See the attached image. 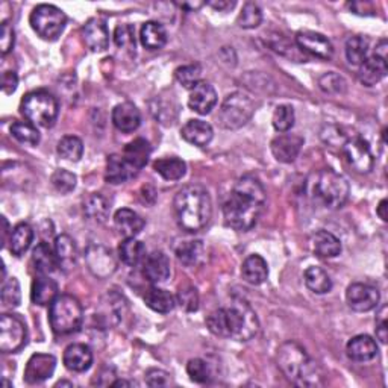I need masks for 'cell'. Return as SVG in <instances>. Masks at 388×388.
Segmentation results:
<instances>
[{"label":"cell","instance_id":"obj_1","mask_svg":"<svg viewBox=\"0 0 388 388\" xmlns=\"http://www.w3.org/2000/svg\"><path fill=\"white\" fill-rule=\"evenodd\" d=\"M265 200L267 194L258 178L250 175L240 178L223 205L226 225L238 233H246L257 225Z\"/></svg>","mask_w":388,"mask_h":388},{"label":"cell","instance_id":"obj_2","mask_svg":"<svg viewBox=\"0 0 388 388\" xmlns=\"http://www.w3.org/2000/svg\"><path fill=\"white\" fill-rule=\"evenodd\" d=\"M208 330L225 338H234L237 342H249L260 331L257 314L247 302L237 299L228 308L213 311L206 317Z\"/></svg>","mask_w":388,"mask_h":388},{"label":"cell","instance_id":"obj_3","mask_svg":"<svg viewBox=\"0 0 388 388\" xmlns=\"http://www.w3.org/2000/svg\"><path fill=\"white\" fill-rule=\"evenodd\" d=\"M176 222L187 233H199L210 223L213 202L202 185H187L178 191L173 200Z\"/></svg>","mask_w":388,"mask_h":388},{"label":"cell","instance_id":"obj_4","mask_svg":"<svg viewBox=\"0 0 388 388\" xmlns=\"http://www.w3.org/2000/svg\"><path fill=\"white\" fill-rule=\"evenodd\" d=\"M277 367L287 378L299 387H319L322 376L315 362L300 344L287 342L277 349Z\"/></svg>","mask_w":388,"mask_h":388},{"label":"cell","instance_id":"obj_5","mask_svg":"<svg viewBox=\"0 0 388 388\" xmlns=\"http://www.w3.org/2000/svg\"><path fill=\"white\" fill-rule=\"evenodd\" d=\"M305 190L312 202L320 203L327 210L342 208L349 198L346 178L331 168H323L312 173L305 182Z\"/></svg>","mask_w":388,"mask_h":388},{"label":"cell","instance_id":"obj_6","mask_svg":"<svg viewBox=\"0 0 388 388\" xmlns=\"http://www.w3.org/2000/svg\"><path fill=\"white\" fill-rule=\"evenodd\" d=\"M48 322L52 331L58 335H68L78 332L83 322V310L81 302L70 295H61L48 310Z\"/></svg>","mask_w":388,"mask_h":388},{"label":"cell","instance_id":"obj_7","mask_svg":"<svg viewBox=\"0 0 388 388\" xmlns=\"http://www.w3.org/2000/svg\"><path fill=\"white\" fill-rule=\"evenodd\" d=\"M20 111L29 123L51 128L58 117V102L51 93L43 90L32 91L23 97Z\"/></svg>","mask_w":388,"mask_h":388},{"label":"cell","instance_id":"obj_8","mask_svg":"<svg viewBox=\"0 0 388 388\" xmlns=\"http://www.w3.org/2000/svg\"><path fill=\"white\" fill-rule=\"evenodd\" d=\"M255 113V103L241 91L229 94L220 106L217 120L225 129H240L245 126Z\"/></svg>","mask_w":388,"mask_h":388},{"label":"cell","instance_id":"obj_9","mask_svg":"<svg viewBox=\"0 0 388 388\" xmlns=\"http://www.w3.org/2000/svg\"><path fill=\"white\" fill-rule=\"evenodd\" d=\"M29 23L36 35L41 36L46 41H55L63 34L67 17L63 9L53 5H39L29 17Z\"/></svg>","mask_w":388,"mask_h":388},{"label":"cell","instance_id":"obj_10","mask_svg":"<svg viewBox=\"0 0 388 388\" xmlns=\"http://www.w3.org/2000/svg\"><path fill=\"white\" fill-rule=\"evenodd\" d=\"M28 340V330L17 315L4 314L0 317V350L4 354L20 350Z\"/></svg>","mask_w":388,"mask_h":388},{"label":"cell","instance_id":"obj_11","mask_svg":"<svg viewBox=\"0 0 388 388\" xmlns=\"http://www.w3.org/2000/svg\"><path fill=\"white\" fill-rule=\"evenodd\" d=\"M128 311L126 299L116 293V291H108L105 293L96 308V320L103 327H114L121 320Z\"/></svg>","mask_w":388,"mask_h":388},{"label":"cell","instance_id":"obj_12","mask_svg":"<svg viewBox=\"0 0 388 388\" xmlns=\"http://www.w3.org/2000/svg\"><path fill=\"white\" fill-rule=\"evenodd\" d=\"M343 155L346 158L347 164L355 170L357 173L367 175L373 170L374 158L370 150V146L367 141H364L359 137L346 140L343 146Z\"/></svg>","mask_w":388,"mask_h":388},{"label":"cell","instance_id":"obj_13","mask_svg":"<svg viewBox=\"0 0 388 388\" xmlns=\"http://www.w3.org/2000/svg\"><path fill=\"white\" fill-rule=\"evenodd\" d=\"M347 305L358 312H367L378 307L379 291L369 284H352L346 291Z\"/></svg>","mask_w":388,"mask_h":388},{"label":"cell","instance_id":"obj_14","mask_svg":"<svg viewBox=\"0 0 388 388\" xmlns=\"http://www.w3.org/2000/svg\"><path fill=\"white\" fill-rule=\"evenodd\" d=\"M296 44L302 52L310 53L314 58L331 59L334 55L332 43L325 35L312 31H303L296 35Z\"/></svg>","mask_w":388,"mask_h":388},{"label":"cell","instance_id":"obj_15","mask_svg":"<svg viewBox=\"0 0 388 388\" xmlns=\"http://www.w3.org/2000/svg\"><path fill=\"white\" fill-rule=\"evenodd\" d=\"M85 261L88 264L90 272L101 279L111 276L116 272V260L111 250L101 245H93L87 249Z\"/></svg>","mask_w":388,"mask_h":388},{"label":"cell","instance_id":"obj_16","mask_svg":"<svg viewBox=\"0 0 388 388\" xmlns=\"http://www.w3.org/2000/svg\"><path fill=\"white\" fill-rule=\"evenodd\" d=\"M56 367V358L48 354H34L24 369V382L41 384L51 378Z\"/></svg>","mask_w":388,"mask_h":388},{"label":"cell","instance_id":"obj_17","mask_svg":"<svg viewBox=\"0 0 388 388\" xmlns=\"http://www.w3.org/2000/svg\"><path fill=\"white\" fill-rule=\"evenodd\" d=\"M303 138L296 133H282L272 141V153L279 163H293L302 150Z\"/></svg>","mask_w":388,"mask_h":388},{"label":"cell","instance_id":"obj_18","mask_svg":"<svg viewBox=\"0 0 388 388\" xmlns=\"http://www.w3.org/2000/svg\"><path fill=\"white\" fill-rule=\"evenodd\" d=\"M83 43L91 52H103L109 46V31L101 19H90L82 29Z\"/></svg>","mask_w":388,"mask_h":388},{"label":"cell","instance_id":"obj_19","mask_svg":"<svg viewBox=\"0 0 388 388\" xmlns=\"http://www.w3.org/2000/svg\"><path fill=\"white\" fill-rule=\"evenodd\" d=\"M143 275L149 282H165L170 276V260L167 255L161 250L148 255V258H144L143 262Z\"/></svg>","mask_w":388,"mask_h":388},{"label":"cell","instance_id":"obj_20","mask_svg":"<svg viewBox=\"0 0 388 388\" xmlns=\"http://www.w3.org/2000/svg\"><path fill=\"white\" fill-rule=\"evenodd\" d=\"M215 103H217V93L211 83L202 81L193 90H190L188 106L198 114H202V116L210 114L211 109H214Z\"/></svg>","mask_w":388,"mask_h":388},{"label":"cell","instance_id":"obj_21","mask_svg":"<svg viewBox=\"0 0 388 388\" xmlns=\"http://www.w3.org/2000/svg\"><path fill=\"white\" fill-rule=\"evenodd\" d=\"M140 170L133 167L131 163L125 160L123 155H111L108 156L106 161V172H105V179L109 182V184H123V182L136 178L138 175Z\"/></svg>","mask_w":388,"mask_h":388},{"label":"cell","instance_id":"obj_22","mask_svg":"<svg viewBox=\"0 0 388 388\" xmlns=\"http://www.w3.org/2000/svg\"><path fill=\"white\" fill-rule=\"evenodd\" d=\"M63 361H64V366L70 372H76V373L87 372L93 364V352L87 344H81V343L70 344L64 350Z\"/></svg>","mask_w":388,"mask_h":388},{"label":"cell","instance_id":"obj_23","mask_svg":"<svg viewBox=\"0 0 388 388\" xmlns=\"http://www.w3.org/2000/svg\"><path fill=\"white\" fill-rule=\"evenodd\" d=\"M111 117H113L114 126L118 131L126 132V133L137 131L141 123V114L138 111V108L131 102L118 103L117 106H114Z\"/></svg>","mask_w":388,"mask_h":388},{"label":"cell","instance_id":"obj_24","mask_svg":"<svg viewBox=\"0 0 388 388\" xmlns=\"http://www.w3.org/2000/svg\"><path fill=\"white\" fill-rule=\"evenodd\" d=\"M346 352L352 361L367 362L378 355V344H376V342L370 335L362 334L349 340Z\"/></svg>","mask_w":388,"mask_h":388},{"label":"cell","instance_id":"obj_25","mask_svg":"<svg viewBox=\"0 0 388 388\" xmlns=\"http://www.w3.org/2000/svg\"><path fill=\"white\" fill-rule=\"evenodd\" d=\"M180 136L187 143L202 148V146L211 143L214 131L211 125L203 120H190L180 129Z\"/></svg>","mask_w":388,"mask_h":388},{"label":"cell","instance_id":"obj_26","mask_svg":"<svg viewBox=\"0 0 388 388\" xmlns=\"http://www.w3.org/2000/svg\"><path fill=\"white\" fill-rule=\"evenodd\" d=\"M241 276L250 285H261L269 277V265L260 255H250L241 265Z\"/></svg>","mask_w":388,"mask_h":388},{"label":"cell","instance_id":"obj_27","mask_svg":"<svg viewBox=\"0 0 388 388\" xmlns=\"http://www.w3.org/2000/svg\"><path fill=\"white\" fill-rule=\"evenodd\" d=\"M114 225L121 235L132 238L141 233L144 228V220L136 211L129 208H121L114 214Z\"/></svg>","mask_w":388,"mask_h":388},{"label":"cell","instance_id":"obj_28","mask_svg":"<svg viewBox=\"0 0 388 388\" xmlns=\"http://www.w3.org/2000/svg\"><path fill=\"white\" fill-rule=\"evenodd\" d=\"M359 67V81L366 87H373L387 75V59L374 53L364 61Z\"/></svg>","mask_w":388,"mask_h":388},{"label":"cell","instance_id":"obj_29","mask_svg":"<svg viewBox=\"0 0 388 388\" xmlns=\"http://www.w3.org/2000/svg\"><path fill=\"white\" fill-rule=\"evenodd\" d=\"M58 297V284L53 279L47 276L36 277L32 282L31 299L35 305H51V303Z\"/></svg>","mask_w":388,"mask_h":388},{"label":"cell","instance_id":"obj_30","mask_svg":"<svg viewBox=\"0 0 388 388\" xmlns=\"http://www.w3.org/2000/svg\"><path fill=\"white\" fill-rule=\"evenodd\" d=\"M141 44L149 51H160L167 43V31L161 23L148 21L140 31Z\"/></svg>","mask_w":388,"mask_h":388},{"label":"cell","instance_id":"obj_31","mask_svg":"<svg viewBox=\"0 0 388 388\" xmlns=\"http://www.w3.org/2000/svg\"><path fill=\"white\" fill-rule=\"evenodd\" d=\"M34 241V229L28 223H19L11 229L8 242H9V250L16 257H21V255L26 252Z\"/></svg>","mask_w":388,"mask_h":388},{"label":"cell","instance_id":"obj_32","mask_svg":"<svg viewBox=\"0 0 388 388\" xmlns=\"http://www.w3.org/2000/svg\"><path fill=\"white\" fill-rule=\"evenodd\" d=\"M312 249L320 258H335L342 252V242L327 230H319L312 238Z\"/></svg>","mask_w":388,"mask_h":388},{"label":"cell","instance_id":"obj_33","mask_svg":"<svg viewBox=\"0 0 388 388\" xmlns=\"http://www.w3.org/2000/svg\"><path fill=\"white\" fill-rule=\"evenodd\" d=\"M55 253L56 260L61 269L70 270L78 260V249L75 245V240L68 235H59L55 240Z\"/></svg>","mask_w":388,"mask_h":388},{"label":"cell","instance_id":"obj_34","mask_svg":"<svg viewBox=\"0 0 388 388\" xmlns=\"http://www.w3.org/2000/svg\"><path fill=\"white\" fill-rule=\"evenodd\" d=\"M178 260L187 267H196L205 260V246L200 240L182 241L176 246Z\"/></svg>","mask_w":388,"mask_h":388},{"label":"cell","instance_id":"obj_35","mask_svg":"<svg viewBox=\"0 0 388 388\" xmlns=\"http://www.w3.org/2000/svg\"><path fill=\"white\" fill-rule=\"evenodd\" d=\"M32 262L35 265L36 272H40L43 275H48L56 270V267H59L58 260H56V253L51 249V246L47 242H40L32 252Z\"/></svg>","mask_w":388,"mask_h":388},{"label":"cell","instance_id":"obj_36","mask_svg":"<svg viewBox=\"0 0 388 388\" xmlns=\"http://www.w3.org/2000/svg\"><path fill=\"white\" fill-rule=\"evenodd\" d=\"M144 303L155 312L167 314L175 308L176 300L172 295L168 293V291H165L163 288H150V290L146 291Z\"/></svg>","mask_w":388,"mask_h":388},{"label":"cell","instance_id":"obj_37","mask_svg":"<svg viewBox=\"0 0 388 388\" xmlns=\"http://www.w3.org/2000/svg\"><path fill=\"white\" fill-rule=\"evenodd\" d=\"M150 152H152L150 144L143 138H137L131 141L129 144H126L123 156L128 163H131L136 168L141 170L146 164H148Z\"/></svg>","mask_w":388,"mask_h":388},{"label":"cell","instance_id":"obj_38","mask_svg":"<svg viewBox=\"0 0 388 388\" xmlns=\"http://www.w3.org/2000/svg\"><path fill=\"white\" fill-rule=\"evenodd\" d=\"M155 172L158 175H161L167 180H178L185 176L187 172V165L185 163L179 160L176 156H167L161 158L153 164Z\"/></svg>","mask_w":388,"mask_h":388},{"label":"cell","instance_id":"obj_39","mask_svg":"<svg viewBox=\"0 0 388 388\" xmlns=\"http://www.w3.org/2000/svg\"><path fill=\"white\" fill-rule=\"evenodd\" d=\"M305 285L315 295H326L332 288V281L322 267H310L305 272Z\"/></svg>","mask_w":388,"mask_h":388},{"label":"cell","instance_id":"obj_40","mask_svg":"<svg viewBox=\"0 0 388 388\" xmlns=\"http://www.w3.org/2000/svg\"><path fill=\"white\" fill-rule=\"evenodd\" d=\"M144 245L138 241L136 237L126 238L121 245L118 246V257L126 265H137L144 258Z\"/></svg>","mask_w":388,"mask_h":388},{"label":"cell","instance_id":"obj_41","mask_svg":"<svg viewBox=\"0 0 388 388\" xmlns=\"http://www.w3.org/2000/svg\"><path fill=\"white\" fill-rule=\"evenodd\" d=\"M369 41L361 35H354L346 41V58L349 64L361 66L367 59Z\"/></svg>","mask_w":388,"mask_h":388},{"label":"cell","instance_id":"obj_42","mask_svg":"<svg viewBox=\"0 0 388 388\" xmlns=\"http://www.w3.org/2000/svg\"><path fill=\"white\" fill-rule=\"evenodd\" d=\"M83 211L96 222H105L109 214V203L99 193H94L83 202Z\"/></svg>","mask_w":388,"mask_h":388},{"label":"cell","instance_id":"obj_43","mask_svg":"<svg viewBox=\"0 0 388 388\" xmlns=\"http://www.w3.org/2000/svg\"><path fill=\"white\" fill-rule=\"evenodd\" d=\"M58 153L66 161L78 163L83 155V143L75 136H67L58 143Z\"/></svg>","mask_w":388,"mask_h":388},{"label":"cell","instance_id":"obj_44","mask_svg":"<svg viewBox=\"0 0 388 388\" xmlns=\"http://www.w3.org/2000/svg\"><path fill=\"white\" fill-rule=\"evenodd\" d=\"M11 136L23 144L35 146L40 143V132L36 129V126L29 123V121H16V123L11 126Z\"/></svg>","mask_w":388,"mask_h":388},{"label":"cell","instance_id":"obj_45","mask_svg":"<svg viewBox=\"0 0 388 388\" xmlns=\"http://www.w3.org/2000/svg\"><path fill=\"white\" fill-rule=\"evenodd\" d=\"M176 81L187 90H193L199 82H202V67L199 64L182 66L175 71Z\"/></svg>","mask_w":388,"mask_h":388},{"label":"cell","instance_id":"obj_46","mask_svg":"<svg viewBox=\"0 0 388 388\" xmlns=\"http://www.w3.org/2000/svg\"><path fill=\"white\" fill-rule=\"evenodd\" d=\"M237 21L238 26L242 29H255L258 28L262 21V12L257 4L247 2L242 6Z\"/></svg>","mask_w":388,"mask_h":388},{"label":"cell","instance_id":"obj_47","mask_svg":"<svg viewBox=\"0 0 388 388\" xmlns=\"http://www.w3.org/2000/svg\"><path fill=\"white\" fill-rule=\"evenodd\" d=\"M273 128L277 132H287L295 125V109L293 106L290 105H279L275 113H273V118H272Z\"/></svg>","mask_w":388,"mask_h":388},{"label":"cell","instance_id":"obj_48","mask_svg":"<svg viewBox=\"0 0 388 388\" xmlns=\"http://www.w3.org/2000/svg\"><path fill=\"white\" fill-rule=\"evenodd\" d=\"M21 302V288L17 277H9L2 287V303L5 307L16 308Z\"/></svg>","mask_w":388,"mask_h":388},{"label":"cell","instance_id":"obj_49","mask_svg":"<svg viewBox=\"0 0 388 388\" xmlns=\"http://www.w3.org/2000/svg\"><path fill=\"white\" fill-rule=\"evenodd\" d=\"M319 85H320L322 91H325L327 94H343L347 88L346 81L334 71L325 73L323 76H320Z\"/></svg>","mask_w":388,"mask_h":388},{"label":"cell","instance_id":"obj_50","mask_svg":"<svg viewBox=\"0 0 388 388\" xmlns=\"http://www.w3.org/2000/svg\"><path fill=\"white\" fill-rule=\"evenodd\" d=\"M51 182H52L53 188L58 193L67 194V193L75 190V187H76V176L73 175L71 172H68V170L59 168V170H56V172L52 175Z\"/></svg>","mask_w":388,"mask_h":388},{"label":"cell","instance_id":"obj_51","mask_svg":"<svg viewBox=\"0 0 388 388\" xmlns=\"http://www.w3.org/2000/svg\"><path fill=\"white\" fill-rule=\"evenodd\" d=\"M187 373L190 376V379L198 382V384H205L211 378V370H210L208 362L200 359V358H194V359L188 361Z\"/></svg>","mask_w":388,"mask_h":388},{"label":"cell","instance_id":"obj_52","mask_svg":"<svg viewBox=\"0 0 388 388\" xmlns=\"http://www.w3.org/2000/svg\"><path fill=\"white\" fill-rule=\"evenodd\" d=\"M178 303L187 312L198 311L199 308V293L194 287H184L178 291Z\"/></svg>","mask_w":388,"mask_h":388},{"label":"cell","instance_id":"obj_53","mask_svg":"<svg viewBox=\"0 0 388 388\" xmlns=\"http://www.w3.org/2000/svg\"><path fill=\"white\" fill-rule=\"evenodd\" d=\"M114 41L118 47L132 51V48H136V31L128 24H121V26H117L114 32Z\"/></svg>","mask_w":388,"mask_h":388},{"label":"cell","instance_id":"obj_54","mask_svg":"<svg viewBox=\"0 0 388 388\" xmlns=\"http://www.w3.org/2000/svg\"><path fill=\"white\" fill-rule=\"evenodd\" d=\"M14 29L11 28L9 23L2 21V28H0V51H2V55H8L11 52V48L14 47Z\"/></svg>","mask_w":388,"mask_h":388},{"label":"cell","instance_id":"obj_55","mask_svg":"<svg viewBox=\"0 0 388 388\" xmlns=\"http://www.w3.org/2000/svg\"><path fill=\"white\" fill-rule=\"evenodd\" d=\"M146 384L149 387H165L170 382V374L160 369H150L146 372Z\"/></svg>","mask_w":388,"mask_h":388},{"label":"cell","instance_id":"obj_56","mask_svg":"<svg viewBox=\"0 0 388 388\" xmlns=\"http://www.w3.org/2000/svg\"><path fill=\"white\" fill-rule=\"evenodd\" d=\"M376 337L381 340V343H387L388 338V327H387V307H382L381 312L378 314V320H376Z\"/></svg>","mask_w":388,"mask_h":388},{"label":"cell","instance_id":"obj_57","mask_svg":"<svg viewBox=\"0 0 388 388\" xmlns=\"http://www.w3.org/2000/svg\"><path fill=\"white\" fill-rule=\"evenodd\" d=\"M19 85V78L16 75V71H5L2 76V90L5 94H12L17 90Z\"/></svg>","mask_w":388,"mask_h":388},{"label":"cell","instance_id":"obj_58","mask_svg":"<svg viewBox=\"0 0 388 388\" xmlns=\"http://www.w3.org/2000/svg\"><path fill=\"white\" fill-rule=\"evenodd\" d=\"M349 8L355 12V14H359V16H369L370 12L367 11L369 9H373V5L370 2H366V4H362V2H354V4H349Z\"/></svg>","mask_w":388,"mask_h":388},{"label":"cell","instance_id":"obj_59","mask_svg":"<svg viewBox=\"0 0 388 388\" xmlns=\"http://www.w3.org/2000/svg\"><path fill=\"white\" fill-rule=\"evenodd\" d=\"M208 5L217 11H228L233 9L235 6V2H228V0H213V2H208Z\"/></svg>","mask_w":388,"mask_h":388},{"label":"cell","instance_id":"obj_60","mask_svg":"<svg viewBox=\"0 0 388 388\" xmlns=\"http://www.w3.org/2000/svg\"><path fill=\"white\" fill-rule=\"evenodd\" d=\"M387 208H388V202L385 199H382L378 205V210H376V213H378V215L382 218V222H387L388 220V214H387Z\"/></svg>","mask_w":388,"mask_h":388},{"label":"cell","instance_id":"obj_61","mask_svg":"<svg viewBox=\"0 0 388 388\" xmlns=\"http://www.w3.org/2000/svg\"><path fill=\"white\" fill-rule=\"evenodd\" d=\"M387 48H388L387 40H381V41L378 43V46H376L374 55H378V56H381V58H385V59H387Z\"/></svg>","mask_w":388,"mask_h":388},{"label":"cell","instance_id":"obj_62","mask_svg":"<svg viewBox=\"0 0 388 388\" xmlns=\"http://www.w3.org/2000/svg\"><path fill=\"white\" fill-rule=\"evenodd\" d=\"M203 5H205L203 2H191V4H180L179 6H180V8H184V9H187V11H196V9L202 8Z\"/></svg>","mask_w":388,"mask_h":388},{"label":"cell","instance_id":"obj_63","mask_svg":"<svg viewBox=\"0 0 388 388\" xmlns=\"http://www.w3.org/2000/svg\"><path fill=\"white\" fill-rule=\"evenodd\" d=\"M111 385H113V387H131L132 384H131V382H128V381H123V379H120V381H116V382H113Z\"/></svg>","mask_w":388,"mask_h":388},{"label":"cell","instance_id":"obj_64","mask_svg":"<svg viewBox=\"0 0 388 388\" xmlns=\"http://www.w3.org/2000/svg\"><path fill=\"white\" fill-rule=\"evenodd\" d=\"M64 385H67V387H73V382H67V381H59V382L56 384V387H64Z\"/></svg>","mask_w":388,"mask_h":388}]
</instances>
